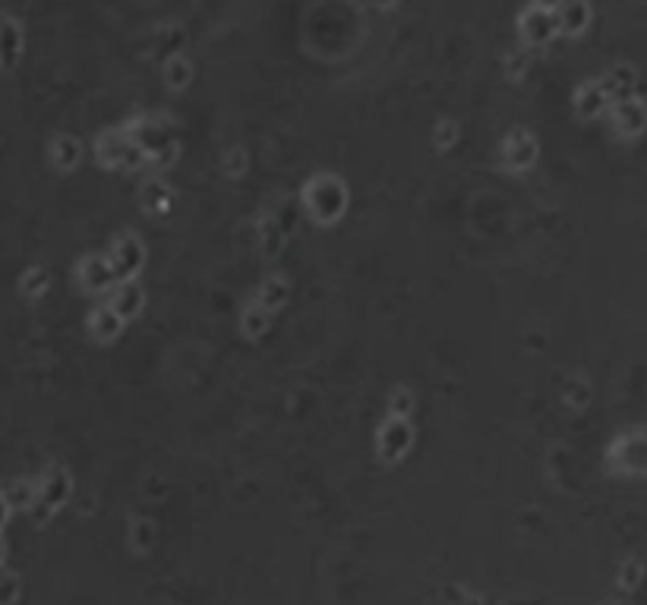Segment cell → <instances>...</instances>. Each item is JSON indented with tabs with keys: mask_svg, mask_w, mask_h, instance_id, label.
Segmentation results:
<instances>
[{
	"mask_svg": "<svg viewBox=\"0 0 647 605\" xmlns=\"http://www.w3.org/2000/svg\"><path fill=\"white\" fill-rule=\"evenodd\" d=\"M303 199H307L313 218H316V221H322V224L338 221V218L345 215V205H348L345 186L335 181V177H328V174L326 177H316V181L307 186Z\"/></svg>",
	"mask_w": 647,
	"mask_h": 605,
	"instance_id": "1",
	"label": "cell"
},
{
	"mask_svg": "<svg viewBox=\"0 0 647 605\" xmlns=\"http://www.w3.org/2000/svg\"><path fill=\"white\" fill-rule=\"evenodd\" d=\"M142 259H145L142 243L127 234L114 243V252L108 256V265H111V271H114L117 281H130V278L142 268Z\"/></svg>",
	"mask_w": 647,
	"mask_h": 605,
	"instance_id": "2",
	"label": "cell"
},
{
	"mask_svg": "<svg viewBox=\"0 0 647 605\" xmlns=\"http://www.w3.org/2000/svg\"><path fill=\"white\" fill-rule=\"evenodd\" d=\"M407 444H411V425H407V420L392 416L379 432V451L386 457H401V451H407Z\"/></svg>",
	"mask_w": 647,
	"mask_h": 605,
	"instance_id": "3",
	"label": "cell"
},
{
	"mask_svg": "<svg viewBox=\"0 0 647 605\" xmlns=\"http://www.w3.org/2000/svg\"><path fill=\"white\" fill-rule=\"evenodd\" d=\"M111 281H117L114 271H111L108 259H85L83 262V284L89 290H104Z\"/></svg>",
	"mask_w": 647,
	"mask_h": 605,
	"instance_id": "4",
	"label": "cell"
},
{
	"mask_svg": "<svg viewBox=\"0 0 647 605\" xmlns=\"http://www.w3.org/2000/svg\"><path fill=\"white\" fill-rule=\"evenodd\" d=\"M111 309H114L121 318L136 316V312L142 309V290H140V284L123 281L121 290H117V297H114V303H111Z\"/></svg>",
	"mask_w": 647,
	"mask_h": 605,
	"instance_id": "5",
	"label": "cell"
},
{
	"mask_svg": "<svg viewBox=\"0 0 647 605\" xmlns=\"http://www.w3.org/2000/svg\"><path fill=\"white\" fill-rule=\"evenodd\" d=\"M288 294H290V288L281 281V278H269V281L260 288V294H256V306L266 312H275V309H281V303L288 300Z\"/></svg>",
	"mask_w": 647,
	"mask_h": 605,
	"instance_id": "6",
	"label": "cell"
},
{
	"mask_svg": "<svg viewBox=\"0 0 647 605\" xmlns=\"http://www.w3.org/2000/svg\"><path fill=\"white\" fill-rule=\"evenodd\" d=\"M121 328H123V318L117 316L111 306H102V309L92 316V331H95L102 341H111V337H117V335H121Z\"/></svg>",
	"mask_w": 647,
	"mask_h": 605,
	"instance_id": "7",
	"label": "cell"
},
{
	"mask_svg": "<svg viewBox=\"0 0 647 605\" xmlns=\"http://www.w3.org/2000/svg\"><path fill=\"white\" fill-rule=\"evenodd\" d=\"M266 325H269V312L253 303L247 309V316H243V331H247L250 337H260L262 331H266Z\"/></svg>",
	"mask_w": 647,
	"mask_h": 605,
	"instance_id": "8",
	"label": "cell"
},
{
	"mask_svg": "<svg viewBox=\"0 0 647 605\" xmlns=\"http://www.w3.org/2000/svg\"><path fill=\"white\" fill-rule=\"evenodd\" d=\"M54 158H57V164H61L64 171H67V168H76V161H79V142H76V139H61V142H57Z\"/></svg>",
	"mask_w": 647,
	"mask_h": 605,
	"instance_id": "9",
	"label": "cell"
},
{
	"mask_svg": "<svg viewBox=\"0 0 647 605\" xmlns=\"http://www.w3.org/2000/svg\"><path fill=\"white\" fill-rule=\"evenodd\" d=\"M168 83L177 85V89H181V85H187L190 83V66L183 63V61H171L168 63Z\"/></svg>",
	"mask_w": 647,
	"mask_h": 605,
	"instance_id": "10",
	"label": "cell"
},
{
	"mask_svg": "<svg viewBox=\"0 0 647 605\" xmlns=\"http://www.w3.org/2000/svg\"><path fill=\"white\" fill-rule=\"evenodd\" d=\"M407 414H411V395H407V391H395L392 395V416L407 420Z\"/></svg>",
	"mask_w": 647,
	"mask_h": 605,
	"instance_id": "11",
	"label": "cell"
},
{
	"mask_svg": "<svg viewBox=\"0 0 647 605\" xmlns=\"http://www.w3.org/2000/svg\"><path fill=\"white\" fill-rule=\"evenodd\" d=\"M224 171H228L230 177H237L243 171V155H240V149H234V155H230V161L224 164Z\"/></svg>",
	"mask_w": 647,
	"mask_h": 605,
	"instance_id": "12",
	"label": "cell"
}]
</instances>
